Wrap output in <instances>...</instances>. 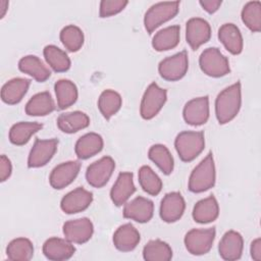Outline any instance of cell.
<instances>
[{
    "label": "cell",
    "instance_id": "40",
    "mask_svg": "<svg viewBox=\"0 0 261 261\" xmlns=\"http://www.w3.org/2000/svg\"><path fill=\"white\" fill-rule=\"evenodd\" d=\"M125 0H102L100 2L99 14L101 17H109L122 11L127 5Z\"/></svg>",
    "mask_w": 261,
    "mask_h": 261
},
{
    "label": "cell",
    "instance_id": "6",
    "mask_svg": "<svg viewBox=\"0 0 261 261\" xmlns=\"http://www.w3.org/2000/svg\"><path fill=\"white\" fill-rule=\"evenodd\" d=\"M167 99V92L156 83H152L146 89L140 107L141 116L144 119H152L162 109Z\"/></svg>",
    "mask_w": 261,
    "mask_h": 261
},
{
    "label": "cell",
    "instance_id": "42",
    "mask_svg": "<svg viewBox=\"0 0 261 261\" xmlns=\"http://www.w3.org/2000/svg\"><path fill=\"white\" fill-rule=\"evenodd\" d=\"M199 3L205 11L208 13H214L219 9L222 2L220 0H201Z\"/></svg>",
    "mask_w": 261,
    "mask_h": 261
},
{
    "label": "cell",
    "instance_id": "34",
    "mask_svg": "<svg viewBox=\"0 0 261 261\" xmlns=\"http://www.w3.org/2000/svg\"><path fill=\"white\" fill-rule=\"evenodd\" d=\"M143 257L147 261H168L172 258V250L167 243L152 240L145 245Z\"/></svg>",
    "mask_w": 261,
    "mask_h": 261
},
{
    "label": "cell",
    "instance_id": "36",
    "mask_svg": "<svg viewBox=\"0 0 261 261\" xmlns=\"http://www.w3.org/2000/svg\"><path fill=\"white\" fill-rule=\"evenodd\" d=\"M44 57L49 66L56 72H64L70 67V59L67 54L54 45H47L44 48Z\"/></svg>",
    "mask_w": 261,
    "mask_h": 261
},
{
    "label": "cell",
    "instance_id": "13",
    "mask_svg": "<svg viewBox=\"0 0 261 261\" xmlns=\"http://www.w3.org/2000/svg\"><path fill=\"white\" fill-rule=\"evenodd\" d=\"M185 121L191 125H201L209 118L208 96L198 97L186 103L182 111Z\"/></svg>",
    "mask_w": 261,
    "mask_h": 261
},
{
    "label": "cell",
    "instance_id": "31",
    "mask_svg": "<svg viewBox=\"0 0 261 261\" xmlns=\"http://www.w3.org/2000/svg\"><path fill=\"white\" fill-rule=\"evenodd\" d=\"M43 125L39 122L20 121L13 124L9 130V141L16 146L25 145L31 137L39 132Z\"/></svg>",
    "mask_w": 261,
    "mask_h": 261
},
{
    "label": "cell",
    "instance_id": "16",
    "mask_svg": "<svg viewBox=\"0 0 261 261\" xmlns=\"http://www.w3.org/2000/svg\"><path fill=\"white\" fill-rule=\"evenodd\" d=\"M186 203L180 193H167L160 204V217L163 221L171 223L177 221L184 214Z\"/></svg>",
    "mask_w": 261,
    "mask_h": 261
},
{
    "label": "cell",
    "instance_id": "18",
    "mask_svg": "<svg viewBox=\"0 0 261 261\" xmlns=\"http://www.w3.org/2000/svg\"><path fill=\"white\" fill-rule=\"evenodd\" d=\"M244 248L243 237L236 230L226 231L221 238L218 246V252L222 259L233 261L241 258Z\"/></svg>",
    "mask_w": 261,
    "mask_h": 261
},
{
    "label": "cell",
    "instance_id": "33",
    "mask_svg": "<svg viewBox=\"0 0 261 261\" xmlns=\"http://www.w3.org/2000/svg\"><path fill=\"white\" fill-rule=\"evenodd\" d=\"M122 104L121 96L113 90H105L101 93L98 99V108L101 114L109 119L115 115Z\"/></svg>",
    "mask_w": 261,
    "mask_h": 261
},
{
    "label": "cell",
    "instance_id": "7",
    "mask_svg": "<svg viewBox=\"0 0 261 261\" xmlns=\"http://www.w3.org/2000/svg\"><path fill=\"white\" fill-rule=\"evenodd\" d=\"M215 233L216 231L214 227L191 229L185 236L184 242L186 249L189 253L196 256L207 254L213 246Z\"/></svg>",
    "mask_w": 261,
    "mask_h": 261
},
{
    "label": "cell",
    "instance_id": "38",
    "mask_svg": "<svg viewBox=\"0 0 261 261\" xmlns=\"http://www.w3.org/2000/svg\"><path fill=\"white\" fill-rule=\"evenodd\" d=\"M242 20L246 27L255 33L261 31V2L250 1L242 10Z\"/></svg>",
    "mask_w": 261,
    "mask_h": 261
},
{
    "label": "cell",
    "instance_id": "27",
    "mask_svg": "<svg viewBox=\"0 0 261 261\" xmlns=\"http://www.w3.org/2000/svg\"><path fill=\"white\" fill-rule=\"evenodd\" d=\"M18 68L21 72L31 75L37 82H45L51 75L49 68L43 61L35 55L23 56L18 62Z\"/></svg>",
    "mask_w": 261,
    "mask_h": 261
},
{
    "label": "cell",
    "instance_id": "1",
    "mask_svg": "<svg viewBox=\"0 0 261 261\" xmlns=\"http://www.w3.org/2000/svg\"><path fill=\"white\" fill-rule=\"evenodd\" d=\"M242 105L241 83L222 90L215 100V115L220 124L231 121L239 113Z\"/></svg>",
    "mask_w": 261,
    "mask_h": 261
},
{
    "label": "cell",
    "instance_id": "32",
    "mask_svg": "<svg viewBox=\"0 0 261 261\" xmlns=\"http://www.w3.org/2000/svg\"><path fill=\"white\" fill-rule=\"evenodd\" d=\"M6 254L11 261H28L33 258L34 246L27 238H17L12 240L7 248Z\"/></svg>",
    "mask_w": 261,
    "mask_h": 261
},
{
    "label": "cell",
    "instance_id": "15",
    "mask_svg": "<svg viewBox=\"0 0 261 261\" xmlns=\"http://www.w3.org/2000/svg\"><path fill=\"white\" fill-rule=\"evenodd\" d=\"M80 169L81 163L79 161H66L55 166L49 176L51 187L56 190L67 187L77 176Z\"/></svg>",
    "mask_w": 261,
    "mask_h": 261
},
{
    "label": "cell",
    "instance_id": "19",
    "mask_svg": "<svg viewBox=\"0 0 261 261\" xmlns=\"http://www.w3.org/2000/svg\"><path fill=\"white\" fill-rule=\"evenodd\" d=\"M75 248L66 239L50 238L43 245V253L49 260L62 261L67 260L73 256Z\"/></svg>",
    "mask_w": 261,
    "mask_h": 261
},
{
    "label": "cell",
    "instance_id": "37",
    "mask_svg": "<svg viewBox=\"0 0 261 261\" xmlns=\"http://www.w3.org/2000/svg\"><path fill=\"white\" fill-rule=\"evenodd\" d=\"M139 182L141 188L151 196H157L162 190V181L155 171L144 165L139 169Z\"/></svg>",
    "mask_w": 261,
    "mask_h": 261
},
{
    "label": "cell",
    "instance_id": "2",
    "mask_svg": "<svg viewBox=\"0 0 261 261\" xmlns=\"http://www.w3.org/2000/svg\"><path fill=\"white\" fill-rule=\"evenodd\" d=\"M175 150L184 162H190L196 159L204 150L205 139L202 132H181L174 141Z\"/></svg>",
    "mask_w": 261,
    "mask_h": 261
},
{
    "label": "cell",
    "instance_id": "41",
    "mask_svg": "<svg viewBox=\"0 0 261 261\" xmlns=\"http://www.w3.org/2000/svg\"><path fill=\"white\" fill-rule=\"evenodd\" d=\"M12 165L10 160L5 156L1 155L0 157V180L5 181L11 175Z\"/></svg>",
    "mask_w": 261,
    "mask_h": 261
},
{
    "label": "cell",
    "instance_id": "29",
    "mask_svg": "<svg viewBox=\"0 0 261 261\" xmlns=\"http://www.w3.org/2000/svg\"><path fill=\"white\" fill-rule=\"evenodd\" d=\"M55 109V103L49 92L34 95L25 105V113L31 116H45Z\"/></svg>",
    "mask_w": 261,
    "mask_h": 261
},
{
    "label": "cell",
    "instance_id": "17",
    "mask_svg": "<svg viewBox=\"0 0 261 261\" xmlns=\"http://www.w3.org/2000/svg\"><path fill=\"white\" fill-rule=\"evenodd\" d=\"M154 212V204L151 200L144 197H137L130 202L125 203L123 207V216L139 223H145L151 220Z\"/></svg>",
    "mask_w": 261,
    "mask_h": 261
},
{
    "label": "cell",
    "instance_id": "4",
    "mask_svg": "<svg viewBox=\"0 0 261 261\" xmlns=\"http://www.w3.org/2000/svg\"><path fill=\"white\" fill-rule=\"evenodd\" d=\"M199 64L201 70L212 77H220L230 71L228 59L215 47L207 48L201 53Z\"/></svg>",
    "mask_w": 261,
    "mask_h": 261
},
{
    "label": "cell",
    "instance_id": "39",
    "mask_svg": "<svg viewBox=\"0 0 261 261\" xmlns=\"http://www.w3.org/2000/svg\"><path fill=\"white\" fill-rule=\"evenodd\" d=\"M60 41L69 52H76L84 45V33L76 25H66L60 32Z\"/></svg>",
    "mask_w": 261,
    "mask_h": 261
},
{
    "label": "cell",
    "instance_id": "20",
    "mask_svg": "<svg viewBox=\"0 0 261 261\" xmlns=\"http://www.w3.org/2000/svg\"><path fill=\"white\" fill-rule=\"evenodd\" d=\"M136 192L132 172H120L110 191V198L116 206H122Z\"/></svg>",
    "mask_w": 261,
    "mask_h": 261
},
{
    "label": "cell",
    "instance_id": "35",
    "mask_svg": "<svg viewBox=\"0 0 261 261\" xmlns=\"http://www.w3.org/2000/svg\"><path fill=\"white\" fill-rule=\"evenodd\" d=\"M148 156L158 168L166 175L170 174L173 170V158L166 146L161 144L153 145L148 152Z\"/></svg>",
    "mask_w": 261,
    "mask_h": 261
},
{
    "label": "cell",
    "instance_id": "25",
    "mask_svg": "<svg viewBox=\"0 0 261 261\" xmlns=\"http://www.w3.org/2000/svg\"><path fill=\"white\" fill-rule=\"evenodd\" d=\"M90 124L89 116L82 111H71L62 113L57 118L58 128L65 134H73L88 127Z\"/></svg>",
    "mask_w": 261,
    "mask_h": 261
},
{
    "label": "cell",
    "instance_id": "9",
    "mask_svg": "<svg viewBox=\"0 0 261 261\" xmlns=\"http://www.w3.org/2000/svg\"><path fill=\"white\" fill-rule=\"evenodd\" d=\"M115 168V162L110 156H104L90 164L86 171V178L94 188L104 187L111 177Z\"/></svg>",
    "mask_w": 261,
    "mask_h": 261
},
{
    "label": "cell",
    "instance_id": "30",
    "mask_svg": "<svg viewBox=\"0 0 261 261\" xmlns=\"http://www.w3.org/2000/svg\"><path fill=\"white\" fill-rule=\"evenodd\" d=\"M54 90L59 109H66L77 100V88L69 80H59L54 85Z\"/></svg>",
    "mask_w": 261,
    "mask_h": 261
},
{
    "label": "cell",
    "instance_id": "23",
    "mask_svg": "<svg viewBox=\"0 0 261 261\" xmlns=\"http://www.w3.org/2000/svg\"><path fill=\"white\" fill-rule=\"evenodd\" d=\"M218 39L229 53L238 55L242 52L243 37L236 24L230 22L222 24L218 30Z\"/></svg>",
    "mask_w": 261,
    "mask_h": 261
},
{
    "label": "cell",
    "instance_id": "8",
    "mask_svg": "<svg viewBox=\"0 0 261 261\" xmlns=\"http://www.w3.org/2000/svg\"><path fill=\"white\" fill-rule=\"evenodd\" d=\"M189 68V59L186 51H181L160 61L158 71L162 79L175 82L182 79Z\"/></svg>",
    "mask_w": 261,
    "mask_h": 261
},
{
    "label": "cell",
    "instance_id": "12",
    "mask_svg": "<svg viewBox=\"0 0 261 261\" xmlns=\"http://www.w3.org/2000/svg\"><path fill=\"white\" fill-rule=\"evenodd\" d=\"M211 37V28L207 20L200 17H193L186 24V40L193 50L207 43Z\"/></svg>",
    "mask_w": 261,
    "mask_h": 261
},
{
    "label": "cell",
    "instance_id": "26",
    "mask_svg": "<svg viewBox=\"0 0 261 261\" xmlns=\"http://www.w3.org/2000/svg\"><path fill=\"white\" fill-rule=\"evenodd\" d=\"M219 214V206L214 196H209L196 203L193 208V218L198 223L214 221Z\"/></svg>",
    "mask_w": 261,
    "mask_h": 261
},
{
    "label": "cell",
    "instance_id": "22",
    "mask_svg": "<svg viewBox=\"0 0 261 261\" xmlns=\"http://www.w3.org/2000/svg\"><path fill=\"white\" fill-rule=\"evenodd\" d=\"M31 81L23 77H14L6 82L1 89V99L6 104L19 103L27 94Z\"/></svg>",
    "mask_w": 261,
    "mask_h": 261
},
{
    "label": "cell",
    "instance_id": "11",
    "mask_svg": "<svg viewBox=\"0 0 261 261\" xmlns=\"http://www.w3.org/2000/svg\"><path fill=\"white\" fill-rule=\"evenodd\" d=\"M63 234L72 244L87 243L93 236L94 226L87 217L68 220L63 224Z\"/></svg>",
    "mask_w": 261,
    "mask_h": 261
},
{
    "label": "cell",
    "instance_id": "3",
    "mask_svg": "<svg viewBox=\"0 0 261 261\" xmlns=\"http://www.w3.org/2000/svg\"><path fill=\"white\" fill-rule=\"evenodd\" d=\"M215 184V165L212 153L193 169L189 178V190L193 193H202L211 189Z\"/></svg>",
    "mask_w": 261,
    "mask_h": 261
},
{
    "label": "cell",
    "instance_id": "28",
    "mask_svg": "<svg viewBox=\"0 0 261 261\" xmlns=\"http://www.w3.org/2000/svg\"><path fill=\"white\" fill-rule=\"evenodd\" d=\"M180 28L169 25L157 32L152 39V46L156 51H167L173 49L179 43Z\"/></svg>",
    "mask_w": 261,
    "mask_h": 261
},
{
    "label": "cell",
    "instance_id": "24",
    "mask_svg": "<svg viewBox=\"0 0 261 261\" xmlns=\"http://www.w3.org/2000/svg\"><path fill=\"white\" fill-rule=\"evenodd\" d=\"M103 139L96 133H88L82 136L75 143L74 152L77 158L88 159L98 154L103 149Z\"/></svg>",
    "mask_w": 261,
    "mask_h": 261
},
{
    "label": "cell",
    "instance_id": "10",
    "mask_svg": "<svg viewBox=\"0 0 261 261\" xmlns=\"http://www.w3.org/2000/svg\"><path fill=\"white\" fill-rule=\"evenodd\" d=\"M58 141L56 139L41 140L37 139L28 157V166L31 168L46 165L56 153Z\"/></svg>",
    "mask_w": 261,
    "mask_h": 261
},
{
    "label": "cell",
    "instance_id": "14",
    "mask_svg": "<svg viewBox=\"0 0 261 261\" xmlns=\"http://www.w3.org/2000/svg\"><path fill=\"white\" fill-rule=\"evenodd\" d=\"M92 201L93 194L80 187L70 191L61 199L60 208L66 214H74L86 210Z\"/></svg>",
    "mask_w": 261,
    "mask_h": 261
},
{
    "label": "cell",
    "instance_id": "43",
    "mask_svg": "<svg viewBox=\"0 0 261 261\" xmlns=\"http://www.w3.org/2000/svg\"><path fill=\"white\" fill-rule=\"evenodd\" d=\"M250 252H251V257L255 261H261V240H260V238H258L252 242Z\"/></svg>",
    "mask_w": 261,
    "mask_h": 261
},
{
    "label": "cell",
    "instance_id": "44",
    "mask_svg": "<svg viewBox=\"0 0 261 261\" xmlns=\"http://www.w3.org/2000/svg\"><path fill=\"white\" fill-rule=\"evenodd\" d=\"M9 2L6 0H0V18H3L7 12Z\"/></svg>",
    "mask_w": 261,
    "mask_h": 261
},
{
    "label": "cell",
    "instance_id": "5",
    "mask_svg": "<svg viewBox=\"0 0 261 261\" xmlns=\"http://www.w3.org/2000/svg\"><path fill=\"white\" fill-rule=\"evenodd\" d=\"M179 10V2H159L152 5L144 17L146 31L151 34L158 27L173 18Z\"/></svg>",
    "mask_w": 261,
    "mask_h": 261
},
{
    "label": "cell",
    "instance_id": "21",
    "mask_svg": "<svg viewBox=\"0 0 261 261\" xmlns=\"http://www.w3.org/2000/svg\"><path fill=\"white\" fill-rule=\"evenodd\" d=\"M140 240V232L130 223L120 225L113 233L114 247L121 252L133 251L139 245Z\"/></svg>",
    "mask_w": 261,
    "mask_h": 261
}]
</instances>
